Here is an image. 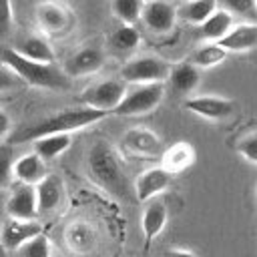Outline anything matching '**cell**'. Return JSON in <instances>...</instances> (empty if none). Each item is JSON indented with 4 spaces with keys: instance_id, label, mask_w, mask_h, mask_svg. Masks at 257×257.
<instances>
[{
    "instance_id": "12",
    "label": "cell",
    "mask_w": 257,
    "mask_h": 257,
    "mask_svg": "<svg viewBox=\"0 0 257 257\" xmlns=\"http://www.w3.org/2000/svg\"><path fill=\"white\" fill-rule=\"evenodd\" d=\"M42 233V225L34 219H8L2 227V247L4 249H12L16 251L24 241L36 237Z\"/></svg>"
},
{
    "instance_id": "18",
    "label": "cell",
    "mask_w": 257,
    "mask_h": 257,
    "mask_svg": "<svg viewBox=\"0 0 257 257\" xmlns=\"http://www.w3.org/2000/svg\"><path fill=\"white\" fill-rule=\"evenodd\" d=\"M195 159H197L195 149L187 141H179L161 153V161H163L161 167L169 171L171 175H177V173L187 171L195 163Z\"/></svg>"
},
{
    "instance_id": "24",
    "label": "cell",
    "mask_w": 257,
    "mask_h": 257,
    "mask_svg": "<svg viewBox=\"0 0 257 257\" xmlns=\"http://www.w3.org/2000/svg\"><path fill=\"white\" fill-rule=\"evenodd\" d=\"M18 54L30 58V60H36V62H54V52H52V46L46 38L42 36H26L18 42V46L14 48Z\"/></svg>"
},
{
    "instance_id": "20",
    "label": "cell",
    "mask_w": 257,
    "mask_h": 257,
    "mask_svg": "<svg viewBox=\"0 0 257 257\" xmlns=\"http://www.w3.org/2000/svg\"><path fill=\"white\" fill-rule=\"evenodd\" d=\"M169 213H167V205L163 201L151 199L147 201V207L143 211L141 217V227H143V235H145V243L149 245L157 235L163 233L165 225H167Z\"/></svg>"
},
{
    "instance_id": "23",
    "label": "cell",
    "mask_w": 257,
    "mask_h": 257,
    "mask_svg": "<svg viewBox=\"0 0 257 257\" xmlns=\"http://www.w3.org/2000/svg\"><path fill=\"white\" fill-rule=\"evenodd\" d=\"M32 143H34V153L36 155H40L44 161H52L70 147L72 137H70V133H54V135L38 137Z\"/></svg>"
},
{
    "instance_id": "14",
    "label": "cell",
    "mask_w": 257,
    "mask_h": 257,
    "mask_svg": "<svg viewBox=\"0 0 257 257\" xmlns=\"http://www.w3.org/2000/svg\"><path fill=\"white\" fill-rule=\"evenodd\" d=\"M104 64V54L96 46H84L76 50L64 64V74L66 76H86L94 74L102 68Z\"/></svg>"
},
{
    "instance_id": "10",
    "label": "cell",
    "mask_w": 257,
    "mask_h": 257,
    "mask_svg": "<svg viewBox=\"0 0 257 257\" xmlns=\"http://www.w3.org/2000/svg\"><path fill=\"white\" fill-rule=\"evenodd\" d=\"M171 181H173V175L169 171H165L163 167L147 169V171L139 173L135 179V197L143 203L151 201V199L159 197L163 191H167Z\"/></svg>"
},
{
    "instance_id": "21",
    "label": "cell",
    "mask_w": 257,
    "mask_h": 257,
    "mask_svg": "<svg viewBox=\"0 0 257 257\" xmlns=\"http://www.w3.org/2000/svg\"><path fill=\"white\" fill-rule=\"evenodd\" d=\"M167 80L175 94H191L199 86L201 70L193 62H181L169 70Z\"/></svg>"
},
{
    "instance_id": "32",
    "label": "cell",
    "mask_w": 257,
    "mask_h": 257,
    "mask_svg": "<svg viewBox=\"0 0 257 257\" xmlns=\"http://www.w3.org/2000/svg\"><path fill=\"white\" fill-rule=\"evenodd\" d=\"M237 153L251 165L257 163V133L255 131H249L245 137L239 139L237 143Z\"/></svg>"
},
{
    "instance_id": "26",
    "label": "cell",
    "mask_w": 257,
    "mask_h": 257,
    "mask_svg": "<svg viewBox=\"0 0 257 257\" xmlns=\"http://www.w3.org/2000/svg\"><path fill=\"white\" fill-rule=\"evenodd\" d=\"M227 58V52L217 44V42H205L201 44L195 54H193V64L201 70V68H213L217 64H221Z\"/></svg>"
},
{
    "instance_id": "2",
    "label": "cell",
    "mask_w": 257,
    "mask_h": 257,
    "mask_svg": "<svg viewBox=\"0 0 257 257\" xmlns=\"http://www.w3.org/2000/svg\"><path fill=\"white\" fill-rule=\"evenodd\" d=\"M108 112L96 110V108H88V106H78V108H66L60 110L32 126L22 128V133H18L14 137V143H30L38 137L44 135H54V133H74L78 128H84L88 124H94L98 120H102Z\"/></svg>"
},
{
    "instance_id": "3",
    "label": "cell",
    "mask_w": 257,
    "mask_h": 257,
    "mask_svg": "<svg viewBox=\"0 0 257 257\" xmlns=\"http://www.w3.org/2000/svg\"><path fill=\"white\" fill-rule=\"evenodd\" d=\"M0 62H4L8 68H12L22 82L40 86V88H66L68 76L54 64V62H36L22 54H18L14 48L4 46L0 48Z\"/></svg>"
},
{
    "instance_id": "28",
    "label": "cell",
    "mask_w": 257,
    "mask_h": 257,
    "mask_svg": "<svg viewBox=\"0 0 257 257\" xmlns=\"http://www.w3.org/2000/svg\"><path fill=\"white\" fill-rule=\"evenodd\" d=\"M110 40H112V44L118 50H133L141 42V32L133 24H122L120 28L114 30V34H112Z\"/></svg>"
},
{
    "instance_id": "37",
    "label": "cell",
    "mask_w": 257,
    "mask_h": 257,
    "mask_svg": "<svg viewBox=\"0 0 257 257\" xmlns=\"http://www.w3.org/2000/svg\"><path fill=\"white\" fill-rule=\"evenodd\" d=\"M0 257H6V249L2 247V243H0Z\"/></svg>"
},
{
    "instance_id": "25",
    "label": "cell",
    "mask_w": 257,
    "mask_h": 257,
    "mask_svg": "<svg viewBox=\"0 0 257 257\" xmlns=\"http://www.w3.org/2000/svg\"><path fill=\"white\" fill-rule=\"evenodd\" d=\"M219 8L217 0H185L177 8V18H183L189 24H201L207 16H211Z\"/></svg>"
},
{
    "instance_id": "13",
    "label": "cell",
    "mask_w": 257,
    "mask_h": 257,
    "mask_svg": "<svg viewBox=\"0 0 257 257\" xmlns=\"http://www.w3.org/2000/svg\"><path fill=\"white\" fill-rule=\"evenodd\" d=\"M34 193H36V211L40 215H46L60 207L64 199V183L56 175L46 173L44 179L34 185Z\"/></svg>"
},
{
    "instance_id": "36",
    "label": "cell",
    "mask_w": 257,
    "mask_h": 257,
    "mask_svg": "<svg viewBox=\"0 0 257 257\" xmlns=\"http://www.w3.org/2000/svg\"><path fill=\"white\" fill-rule=\"evenodd\" d=\"M163 257H199V255L193 253V251H189V249H177V247H173V249H167L163 253Z\"/></svg>"
},
{
    "instance_id": "15",
    "label": "cell",
    "mask_w": 257,
    "mask_h": 257,
    "mask_svg": "<svg viewBox=\"0 0 257 257\" xmlns=\"http://www.w3.org/2000/svg\"><path fill=\"white\" fill-rule=\"evenodd\" d=\"M217 44L225 52H249L257 44V24L255 22H241L231 26L229 32L217 40Z\"/></svg>"
},
{
    "instance_id": "16",
    "label": "cell",
    "mask_w": 257,
    "mask_h": 257,
    "mask_svg": "<svg viewBox=\"0 0 257 257\" xmlns=\"http://www.w3.org/2000/svg\"><path fill=\"white\" fill-rule=\"evenodd\" d=\"M46 175V161L36 153H26L18 157L12 165V177L22 185H36Z\"/></svg>"
},
{
    "instance_id": "7",
    "label": "cell",
    "mask_w": 257,
    "mask_h": 257,
    "mask_svg": "<svg viewBox=\"0 0 257 257\" xmlns=\"http://www.w3.org/2000/svg\"><path fill=\"white\" fill-rule=\"evenodd\" d=\"M139 20H143V24L149 30L157 34H167L175 28L177 8L167 0H145Z\"/></svg>"
},
{
    "instance_id": "31",
    "label": "cell",
    "mask_w": 257,
    "mask_h": 257,
    "mask_svg": "<svg viewBox=\"0 0 257 257\" xmlns=\"http://www.w3.org/2000/svg\"><path fill=\"white\" fill-rule=\"evenodd\" d=\"M217 4H221L223 10H227L229 14H241V16H255L257 10V0H217Z\"/></svg>"
},
{
    "instance_id": "8",
    "label": "cell",
    "mask_w": 257,
    "mask_h": 257,
    "mask_svg": "<svg viewBox=\"0 0 257 257\" xmlns=\"http://www.w3.org/2000/svg\"><path fill=\"white\" fill-rule=\"evenodd\" d=\"M120 145L124 147L126 153L135 155V157H159L163 153V141L161 137L151 131V128H145V126H133L128 128L122 139H120Z\"/></svg>"
},
{
    "instance_id": "11",
    "label": "cell",
    "mask_w": 257,
    "mask_h": 257,
    "mask_svg": "<svg viewBox=\"0 0 257 257\" xmlns=\"http://www.w3.org/2000/svg\"><path fill=\"white\" fill-rule=\"evenodd\" d=\"M70 20H72V16H70L68 8H64L58 2L46 0L36 6V22L42 28V32H46V34L66 32L70 26Z\"/></svg>"
},
{
    "instance_id": "9",
    "label": "cell",
    "mask_w": 257,
    "mask_h": 257,
    "mask_svg": "<svg viewBox=\"0 0 257 257\" xmlns=\"http://www.w3.org/2000/svg\"><path fill=\"white\" fill-rule=\"evenodd\" d=\"M185 108L207 120H221L233 114V100L217 94H199L185 100Z\"/></svg>"
},
{
    "instance_id": "22",
    "label": "cell",
    "mask_w": 257,
    "mask_h": 257,
    "mask_svg": "<svg viewBox=\"0 0 257 257\" xmlns=\"http://www.w3.org/2000/svg\"><path fill=\"white\" fill-rule=\"evenodd\" d=\"M231 26H233V14H229L223 8H217L211 16H207L199 24V34L207 42H217V40H221L229 32Z\"/></svg>"
},
{
    "instance_id": "34",
    "label": "cell",
    "mask_w": 257,
    "mask_h": 257,
    "mask_svg": "<svg viewBox=\"0 0 257 257\" xmlns=\"http://www.w3.org/2000/svg\"><path fill=\"white\" fill-rule=\"evenodd\" d=\"M12 22H14V16H12V2H10V0H0V40L10 34Z\"/></svg>"
},
{
    "instance_id": "5",
    "label": "cell",
    "mask_w": 257,
    "mask_h": 257,
    "mask_svg": "<svg viewBox=\"0 0 257 257\" xmlns=\"http://www.w3.org/2000/svg\"><path fill=\"white\" fill-rule=\"evenodd\" d=\"M126 82L122 78H106L102 82L90 84L88 88H84L80 92V102L88 108H96L102 112H112L114 106L120 102V98L126 92Z\"/></svg>"
},
{
    "instance_id": "35",
    "label": "cell",
    "mask_w": 257,
    "mask_h": 257,
    "mask_svg": "<svg viewBox=\"0 0 257 257\" xmlns=\"http://www.w3.org/2000/svg\"><path fill=\"white\" fill-rule=\"evenodd\" d=\"M10 128H12V120H10L8 112H4V110L0 108V139H4V137L10 133Z\"/></svg>"
},
{
    "instance_id": "1",
    "label": "cell",
    "mask_w": 257,
    "mask_h": 257,
    "mask_svg": "<svg viewBox=\"0 0 257 257\" xmlns=\"http://www.w3.org/2000/svg\"><path fill=\"white\" fill-rule=\"evenodd\" d=\"M86 167L92 183L98 185L102 191H106L116 199L128 197V181H126L124 165L118 153L106 141H98L90 147L86 157Z\"/></svg>"
},
{
    "instance_id": "27",
    "label": "cell",
    "mask_w": 257,
    "mask_h": 257,
    "mask_svg": "<svg viewBox=\"0 0 257 257\" xmlns=\"http://www.w3.org/2000/svg\"><path fill=\"white\" fill-rule=\"evenodd\" d=\"M145 0H112V12L122 24H135L141 18Z\"/></svg>"
},
{
    "instance_id": "30",
    "label": "cell",
    "mask_w": 257,
    "mask_h": 257,
    "mask_svg": "<svg viewBox=\"0 0 257 257\" xmlns=\"http://www.w3.org/2000/svg\"><path fill=\"white\" fill-rule=\"evenodd\" d=\"M12 165H14V147L10 143H0V191L12 183Z\"/></svg>"
},
{
    "instance_id": "19",
    "label": "cell",
    "mask_w": 257,
    "mask_h": 257,
    "mask_svg": "<svg viewBox=\"0 0 257 257\" xmlns=\"http://www.w3.org/2000/svg\"><path fill=\"white\" fill-rule=\"evenodd\" d=\"M64 241L70 251L84 255L90 253L96 245V229L86 221H74L64 231Z\"/></svg>"
},
{
    "instance_id": "6",
    "label": "cell",
    "mask_w": 257,
    "mask_h": 257,
    "mask_svg": "<svg viewBox=\"0 0 257 257\" xmlns=\"http://www.w3.org/2000/svg\"><path fill=\"white\" fill-rule=\"evenodd\" d=\"M169 62L157 56H137L128 60L122 70L120 78L126 84H145V82H165L169 76Z\"/></svg>"
},
{
    "instance_id": "17",
    "label": "cell",
    "mask_w": 257,
    "mask_h": 257,
    "mask_svg": "<svg viewBox=\"0 0 257 257\" xmlns=\"http://www.w3.org/2000/svg\"><path fill=\"white\" fill-rule=\"evenodd\" d=\"M6 213L12 219H34L38 215L34 187L20 183L6 201Z\"/></svg>"
},
{
    "instance_id": "4",
    "label": "cell",
    "mask_w": 257,
    "mask_h": 257,
    "mask_svg": "<svg viewBox=\"0 0 257 257\" xmlns=\"http://www.w3.org/2000/svg\"><path fill=\"white\" fill-rule=\"evenodd\" d=\"M165 94L163 82H145V84H133L126 86L124 96L114 106L112 114L116 116H139L155 110L161 104V98Z\"/></svg>"
},
{
    "instance_id": "29",
    "label": "cell",
    "mask_w": 257,
    "mask_h": 257,
    "mask_svg": "<svg viewBox=\"0 0 257 257\" xmlns=\"http://www.w3.org/2000/svg\"><path fill=\"white\" fill-rule=\"evenodd\" d=\"M18 257H50V243L48 239L40 233L28 241H24L18 249H16Z\"/></svg>"
},
{
    "instance_id": "33",
    "label": "cell",
    "mask_w": 257,
    "mask_h": 257,
    "mask_svg": "<svg viewBox=\"0 0 257 257\" xmlns=\"http://www.w3.org/2000/svg\"><path fill=\"white\" fill-rule=\"evenodd\" d=\"M20 84H22L20 76H18L12 68H8L4 62H0V92L14 90V88H18Z\"/></svg>"
}]
</instances>
